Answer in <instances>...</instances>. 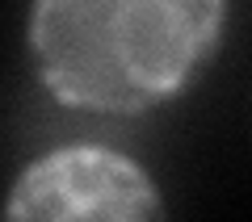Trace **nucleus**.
<instances>
[{"instance_id": "1", "label": "nucleus", "mask_w": 252, "mask_h": 222, "mask_svg": "<svg viewBox=\"0 0 252 222\" xmlns=\"http://www.w3.org/2000/svg\"><path fill=\"white\" fill-rule=\"evenodd\" d=\"M223 17L227 0H34L30 51L59 105L147 113L189 88Z\"/></svg>"}, {"instance_id": "2", "label": "nucleus", "mask_w": 252, "mask_h": 222, "mask_svg": "<svg viewBox=\"0 0 252 222\" xmlns=\"http://www.w3.org/2000/svg\"><path fill=\"white\" fill-rule=\"evenodd\" d=\"M9 218H105L139 222L164 218V201L152 176L135 160L114 147L72 142L38 155L17 176L9 201Z\"/></svg>"}]
</instances>
